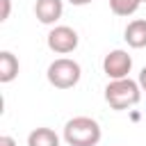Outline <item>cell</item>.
Here are the masks:
<instances>
[{
	"label": "cell",
	"instance_id": "obj_11",
	"mask_svg": "<svg viewBox=\"0 0 146 146\" xmlns=\"http://www.w3.org/2000/svg\"><path fill=\"white\" fill-rule=\"evenodd\" d=\"M0 7H2L0 21H7V18H9V11H11V0H0Z\"/></svg>",
	"mask_w": 146,
	"mask_h": 146
},
{
	"label": "cell",
	"instance_id": "obj_7",
	"mask_svg": "<svg viewBox=\"0 0 146 146\" xmlns=\"http://www.w3.org/2000/svg\"><path fill=\"white\" fill-rule=\"evenodd\" d=\"M123 39L130 48H146V18H135L128 23Z\"/></svg>",
	"mask_w": 146,
	"mask_h": 146
},
{
	"label": "cell",
	"instance_id": "obj_12",
	"mask_svg": "<svg viewBox=\"0 0 146 146\" xmlns=\"http://www.w3.org/2000/svg\"><path fill=\"white\" fill-rule=\"evenodd\" d=\"M0 146H16V139L9 137V135H2L0 137Z\"/></svg>",
	"mask_w": 146,
	"mask_h": 146
},
{
	"label": "cell",
	"instance_id": "obj_14",
	"mask_svg": "<svg viewBox=\"0 0 146 146\" xmlns=\"http://www.w3.org/2000/svg\"><path fill=\"white\" fill-rule=\"evenodd\" d=\"M71 5H75V7H84V5H89L91 0H68Z\"/></svg>",
	"mask_w": 146,
	"mask_h": 146
},
{
	"label": "cell",
	"instance_id": "obj_3",
	"mask_svg": "<svg viewBox=\"0 0 146 146\" xmlns=\"http://www.w3.org/2000/svg\"><path fill=\"white\" fill-rule=\"evenodd\" d=\"M48 82L55 87V89H71L80 82V75H82V68L75 59H68V57H59L55 59L50 66H48Z\"/></svg>",
	"mask_w": 146,
	"mask_h": 146
},
{
	"label": "cell",
	"instance_id": "obj_2",
	"mask_svg": "<svg viewBox=\"0 0 146 146\" xmlns=\"http://www.w3.org/2000/svg\"><path fill=\"white\" fill-rule=\"evenodd\" d=\"M105 100L116 112L128 110V107H132V105H137L141 100V87H139V82H135L130 78L112 80L105 87Z\"/></svg>",
	"mask_w": 146,
	"mask_h": 146
},
{
	"label": "cell",
	"instance_id": "obj_5",
	"mask_svg": "<svg viewBox=\"0 0 146 146\" xmlns=\"http://www.w3.org/2000/svg\"><path fill=\"white\" fill-rule=\"evenodd\" d=\"M130 68H132V57H130L125 50H121V48L110 50V52L105 55V59H103V71H105V75H107L110 80L128 78Z\"/></svg>",
	"mask_w": 146,
	"mask_h": 146
},
{
	"label": "cell",
	"instance_id": "obj_15",
	"mask_svg": "<svg viewBox=\"0 0 146 146\" xmlns=\"http://www.w3.org/2000/svg\"><path fill=\"white\" fill-rule=\"evenodd\" d=\"M139 2H146V0H139Z\"/></svg>",
	"mask_w": 146,
	"mask_h": 146
},
{
	"label": "cell",
	"instance_id": "obj_13",
	"mask_svg": "<svg viewBox=\"0 0 146 146\" xmlns=\"http://www.w3.org/2000/svg\"><path fill=\"white\" fill-rule=\"evenodd\" d=\"M137 82H139V87H141V91H146V66L141 68V73H139V80H137Z\"/></svg>",
	"mask_w": 146,
	"mask_h": 146
},
{
	"label": "cell",
	"instance_id": "obj_1",
	"mask_svg": "<svg viewBox=\"0 0 146 146\" xmlns=\"http://www.w3.org/2000/svg\"><path fill=\"white\" fill-rule=\"evenodd\" d=\"M100 137V125L91 116H73L64 125V141L68 146H96Z\"/></svg>",
	"mask_w": 146,
	"mask_h": 146
},
{
	"label": "cell",
	"instance_id": "obj_4",
	"mask_svg": "<svg viewBox=\"0 0 146 146\" xmlns=\"http://www.w3.org/2000/svg\"><path fill=\"white\" fill-rule=\"evenodd\" d=\"M48 48L57 55H68L78 48V32L68 25H55L50 32H48Z\"/></svg>",
	"mask_w": 146,
	"mask_h": 146
},
{
	"label": "cell",
	"instance_id": "obj_8",
	"mask_svg": "<svg viewBox=\"0 0 146 146\" xmlns=\"http://www.w3.org/2000/svg\"><path fill=\"white\" fill-rule=\"evenodd\" d=\"M16 75H18V59H16V55L9 52V50H2L0 52V82L7 84Z\"/></svg>",
	"mask_w": 146,
	"mask_h": 146
},
{
	"label": "cell",
	"instance_id": "obj_6",
	"mask_svg": "<svg viewBox=\"0 0 146 146\" xmlns=\"http://www.w3.org/2000/svg\"><path fill=\"white\" fill-rule=\"evenodd\" d=\"M64 14V2L62 0H36L34 5V16L43 25H55Z\"/></svg>",
	"mask_w": 146,
	"mask_h": 146
},
{
	"label": "cell",
	"instance_id": "obj_10",
	"mask_svg": "<svg viewBox=\"0 0 146 146\" xmlns=\"http://www.w3.org/2000/svg\"><path fill=\"white\" fill-rule=\"evenodd\" d=\"M139 0H110V9L116 16H132L139 9Z\"/></svg>",
	"mask_w": 146,
	"mask_h": 146
},
{
	"label": "cell",
	"instance_id": "obj_9",
	"mask_svg": "<svg viewBox=\"0 0 146 146\" xmlns=\"http://www.w3.org/2000/svg\"><path fill=\"white\" fill-rule=\"evenodd\" d=\"M27 146H59V137L50 128H34L27 135Z\"/></svg>",
	"mask_w": 146,
	"mask_h": 146
}]
</instances>
